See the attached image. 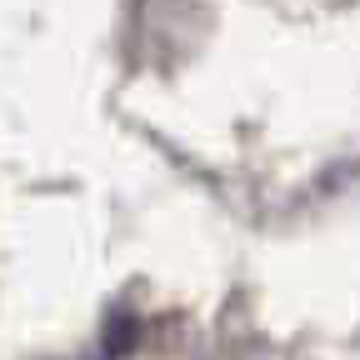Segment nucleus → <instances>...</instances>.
Segmentation results:
<instances>
[{
    "instance_id": "nucleus-1",
    "label": "nucleus",
    "mask_w": 360,
    "mask_h": 360,
    "mask_svg": "<svg viewBox=\"0 0 360 360\" xmlns=\"http://www.w3.org/2000/svg\"><path fill=\"white\" fill-rule=\"evenodd\" d=\"M130 340H135V321H130V315H125V321H110V345H105V350H110V355H120Z\"/></svg>"
}]
</instances>
